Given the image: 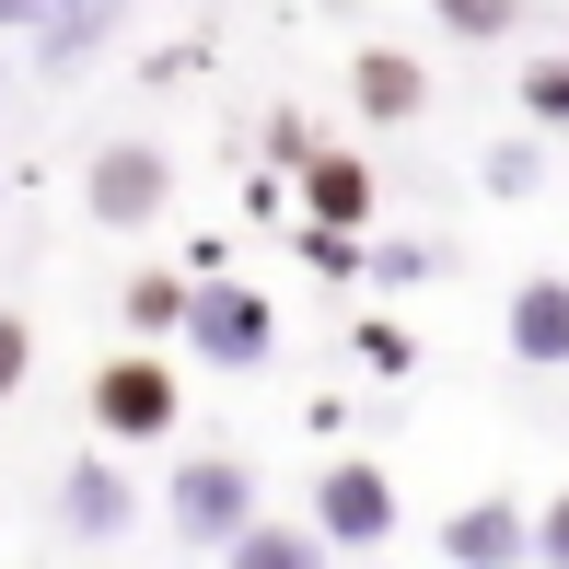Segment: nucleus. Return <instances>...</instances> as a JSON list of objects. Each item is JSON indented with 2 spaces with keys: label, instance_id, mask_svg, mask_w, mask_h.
Wrapping results in <instances>:
<instances>
[{
  "label": "nucleus",
  "instance_id": "nucleus-1",
  "mask_svg": "<svg viewBox=\"0 0 569 569\" xmlns=\"http://www.w3.org/2000/svg\"><path fill=\"white\" fill-rule=\"evenodd\" d=\"M187 338H198V360H221V372H256V360H268V302L232 291L210 268V291H187Z\"/></svg>",
  "mask_w": 569,
  "mask_h": 569
},
{
  "label": "nucleus",
  "instance_id": "nucleus-2",
  "mask_svg": "<svg viewBox=\"0 0 569 569\" xmlns=\"http://www.w3.org/2000/svg\"><path fill=\"white\" fill-rule=\"evenodd\" d=\"M315 511H326V547H383V535H396V477L349 453V465H326Z\"/></svg>",
  "mask_w": 569,
  "mask_h": 569
},
{
  "label": "nucleus",
  "instance_id": "nucleus-3",
  "mask_svg": "<svg viewBox=\"0 0 569 569\" xmlns=\"http://www.w3.org/2000/svg\"><path fill=\"white\" fill-rule=\"evenodd\" d=\"M93 419L117 430V442H151V430H174V372L163 360H106V372H93Z\"/></svg>",
  "mask_w": 569,
  "mask_h": 569
},
{
  "label": "nucleus",
  "instance_id": "nucleus-4",
  "mask_svg": "<svg viewBox=\"0 0 569 569\" xmlns=\"http://www.w3.org/2000/svg\"><path fill=\"white\" fill-rule=\"evenodd\" d=\"M163 187H174V163H163V151H151V140H117L106 163H93V221H106V232L151 221V210H163Z\"/></svg>",
  "mask_w": 569,
  "mask_h": 569
},
{
  "label": "nucleus",
  "instance_id": "nucleus-5",
  "mask_svg": "<svg viewBox=\"0 0 569 569\" xmlns=\"http://www.w3.org/2000/svg\"><path fill=\"white\" fill-rule=\"evenodd\" d=\"M256 511V488H244V465H187V477H174V535H187V547H221L232 523H244Z\"/></svg>",
  "mask_w": 569,
  "mask_h": 569
},
{
  "label": "nucleus",
  "instance_id": "nucleus-6",
  "mask_svg": "<svg viewBox=\"0 0 569 569\" xmlns=\"http://www.w3.org/2000/svg\"><path fill=\"white\" fill-rule=\"evenodd\" d=\"M511 349H523V360H569V279L558 268L511 291Z\"/></svg>",
  "mask_w": 569,
  "mask_h": 569
},
{
  "label": "nucleus",
  "instance_id": "nucleus-7",
  "mask_svg": "<svg viewBox=\"0 0 569 569\" xmlns=\"http://www.w3.org/2000/svg\"><path fill=\"white\" fill-rule=\"evenodd\" d=\"M349 93H360V106H372V117H419V106H430L419 59H396V47H372V59L349 70Z\"/></svg>",
  "mask_w": 569,
  "mask_h": 569
},
{
  "label": "nucleus",
  "instance_id": "nucleus-8",
  "mask_svg": "<svg viewBox=\"0 0 569 569\" xmlns=\"http://www.w3.org/2000/svg\"><path fill=\"white\" fill-rule=\"evenodd\" d=\"M128 511H140V500H128V477H106V465L70 477V535H82V547H93V535H117Z\"/></svg>",
  "mask_w": 569,
  "mask_h": 569
},
{
  "label": "nucleus",
  "instance_id": "nucleus-9",
  "mask_svg": "<svg viewBox=\"0 0 569 569\" xmlns=\"http://www.w3.org/2000/svg\"><path fill=\"white\" fill-rule=\"evenodd\" d=\"M523 547H535V535H523V523H511V511H500V500H477V511H465V523L442 535V558H523Z\"/></svg>",
  "mask_w": 569,
  "mask_h": 569
},
{
  "label": "nucleus",
  "instance_id": "nucleus-10",
  "mask_svg": "<svg viewBox=\"0 0 569 569\" xmlns=\"http://www.w3.org/2000/svg\"><path fill=\"white\" fill-rule=\"evenodd\" d=\"M302 187H315V221H326V232H349L360 210H372V174H360L349 151H338V163H315V174H302Z\"/></svg>",
  "mask_w": 569,
  "mask_h": 569
},
{
  "label": "nucleus",
  "instance_id": "nucleus-11",
  "mask_svg": "<svg viewBox=\"0 0 569 569\" xmlns=\"http://www.w3.org/2000/svg\"><path fill=\"white\" fill-rule=\"evenodd\" d=\"M221 547H232V558H256V569H302V558L326 547V535H279V523H232Z\"/></svg>",
  "mask_w": 569,
  "mask_h": 569
},
{
  "label": "nucleus",
  "instance_id": "nucleus-12",
  "mask_svg": "<svg viewBox=\"0 0 569 569\" xmlns=\"http://www.w3.org/2000/svg\"><path fill=\"white\" fill-rule=\"evenodd\" d=\"M523 106L547 117V128H569V59H535L523 70Z\"/></svg>",
  "mask_w": 569,
  "mask_h": 569
},
{
  "label": "nucleus",
  "instance_id": "nucleus-13",
  "mask_svg": "<svg viewBox=\"0 0 569 569\" xmlns=\"http://www.w3.org/2000/svg\"><path fill=\"white\" fill-rule=\"evenodd\" d=\"M430 12H442L453 36H511V23H523V12H511V0H430Z\"/></svg>",
  "mask_w": 569,
  "mask_h": 569
},
{
  "label": "nucleus",
  "instance_id": "nucleus-14",
  "mask_svg": "<svg viewBox=\"0 0 569 569\" xmlns=\"http://www.w3.org/2000/svg\"><path fill=\"white\" fill-rule=\"evenodd\" d=\"M187 315V291H174V279H140V291H128V326H174Z\"/></svg>",
  "mask_w": 569,
  "mask_h": 569
},
{
  "label": "nucleus",
  "instance_id": "nucleus-15",
  "mask_svg": "<svg viewBox=\"0 0 569 569\" xmlns=\"http://www.w3.org/2000/svg\"><path fill=\"white\" fill-rule=\"evenodd\" d=\"M23 372H36V338H23V315H0V396H12Z\"/></svg>",
  "mask_w": 569,
  "mask_h": 569
},
{
  "label": "nucleus",
  "instance_id": "nucleus-16",
  "mask_svg": "<svg viewBox=\"0 0 569 569\" xmlns=\"http://www.w3.org/2000/svg\"><path fill=\"white\" fill-rule=\"evenodd\" d=\"M535 547H547V558H569V488L547 500V523H535Z\"/></svg>",
  "mask_w": 569,
  "mask_h": 569
}]
</instances>
